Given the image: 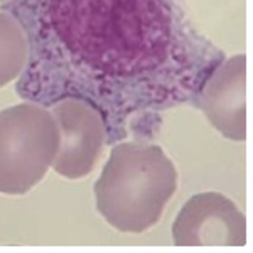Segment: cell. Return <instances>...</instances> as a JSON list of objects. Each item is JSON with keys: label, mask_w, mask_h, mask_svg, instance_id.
Listing matches in <instances>:
<instances>
[{"label": "cell", "mask_w": 253, "mask_h": 253, "mask_svg": "<svg viewBox=\"0 0 253 253\" xmlns=\"http://www.w3.org/2000/svg\"><path fill=\"white\" fill-rule=\"evenodd\" d=\"M29 58V41L17 19L0 12V88L24 71Z\"/></svg>", "instance_id": "7"}, {"label": "cell", "mask_w": 253, "mask_h": 253, "mask_svg": "<svg viewBox=\"0 0 253 253\" xmlns=\"http://www.w3.org/2000/svg\"><path fill=\"white\" fill-rule=\"evenodd\" d=\"M0 2H3V0H0Z\"/></svg>", "instance_id": "8"}, {"label": "cell", "mask_w": 253, "mask_h": 253, "mask_svg": "<svg viewBox=\"0 0 253 253\" xmlns=\"http://www.w3.org/2000/svg\"><path fill=\"white\" fill-rule=\"evenodd\" d=\"M247 66L245 54L223 61L206 80L201 91V108L210 124L230 140L247 137Z\"/></svg>", "instance_id": "6"}, {"label": "cell", "mask_w": 253, "mask_h": 253, "mask_svg": "<svg viewBox=\"0 0 253 253\" xmlns=\"http://www.w3.org/2000/svg\"><path fill=\"white\" fill-rule=\"evenodd\" d=\"M59 128V147L52 169L66 179H81L93 170L105 144V122L91 103L64 98L51 110Z\"/></svg>", "instance_id": "4"}, {"label": "cell", "mask_w": 253, "mask_h": 253, "mask_svg": "<svg viewBox=\"0 0 253 253\" xmlns=\"http://www.w3.org/2000/svg\"><path fill=\"white\" fill-rule=\"evenodd\" d=\"M47 17L75 58L110 76L159 68L172 44L167 0H47Z\"/></svg>", "instance_id": "1"}, {"label": "cell", "mask_w": 253, "mask_h": 253, "mask_svg": "<svg viewBox=\"0 0 253 253\" xmlns=\"http://www.w3.org/2000/svg\"><path fill=\"white\" fill-rule=\"evenodd\" d=\"M177 247H242L247 243V221L230 198L201 193L189 198L172 224Z\"/></svg>", "instance_id": "5"}, {"label": "cell", "mask_w": 253, "mask_h": 253, "mask_svg": "<svg viewBox=\"0 0 253 253\" xmlns=\"http://www.w3.org/2000/svg\"><path fill=\"white\" fill-rule=\"evenodd\" d=\"M175 189L177 170L161 147L124 142L95 184L96 208L122 233H142L161 219Z\"/></svg>", "instance_id": "2"}, {"label": "cell", "mask_w": 253, "mask_h": 253, "mask_svg": "<svg viewBox=\"0 0 253 253\" xmlns=\"http://www.w3.org/2000/svg\"><path fill=\"white\" fill-rule=\"evenodd\" d=\"M59 128L49 110L19 103L0 112V193L26 194L52 166Z\"/></svg>", "instance_id": "3"}]
</instances>
